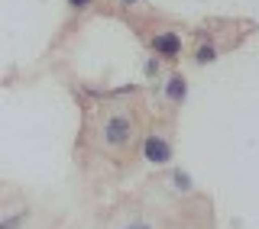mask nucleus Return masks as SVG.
<instances>
[{"mask_svg": "<svg viewBox=\"0 0 259 229\" xmlns=\"http://www.w3.org/2000/svg\"><path fill=\"white\" fill-rule=\"evenodd\" d=\"M133 133H136V120L130 110H110L101 120V142L107 149H123V145H130L133 142Z\"/></svg>", "mask_w": 259, "mask_h": 229, "instance_id": "1", "label": "nucleus"}, {"mask_svg": "<svg viewBox=\"0 0 259 229\" xmlns=\"http://www.w3.org/2000/svg\"><path fill=\"white\" fill-rule=\"evenodd\" d=\"M149 48H152V55H156L159 62H175L178 55H182L185 42H182V36H178V32L162 29V32H156V36L149 39Z\"/></svg>", "mask_w": 259, "mask_h": 229, "instance_id": "2", "label": "nucleus"}, {"mask_svg": "<svg viewBox=\"0 0 259 229\" xmlns=\"http://www.w3.org/2000/svg\"><path fill=\"white\" fill-rule=\"evenodd\" d=\"M91 4H94V0H68V7H71V10H88Z\"/></svg>", "mask_w": 259, "mask_h": 229, "instance_id": "9", "label": "nucleus"}, {"mask_svg": "<svg viewBox=\"0 0 259 229\" xmlns=\"http://www.w3.org/2000/svg\"><path fill=\"white\" fill-rule=\"evenodd\" d=\"M162 94H165L168 103H185V100H188V81H185L182 71H172V75L165 78V87H162Z\"/></svg>", "mask_w": 259, "mask_h": 229, "instance_id": "4", "label": "nucleus"}, {"mask_svg": "<svg viewBox=\"0 0 259 229\" xmlns=\"http://www.w3.org/2000/svg\"><path fill=\"white\" fill-rule=\"evenodd\" d=\"M172 184L178 187V191H191V187H194L191 175H188V171H182V168H178V171H172Z\"/></svg>", "mask_w": 259, "mask_h": 229, "instance_id": "7", "label": "nucleus"}, {"mask_svg": "<svg viewBox=\"0 0 259 229\" xmlns=\"http://www.w3.org/2000/svg\"><path fill=\"white\" fill-rule=\"evenodd\" d=\"M26 210H20V213H10V216H4V219H0V229H20L23 223H26Z\"/></svg>", "mask_w": 259, "mask_h": 229, "instance_id": "6", "label": "nucleus"}, {"mask_svg": "<svg viewBox=\"0 0 259 229\" xmlns=\"http://www.w3.org/2000/svg\"><path fill=\"white\" fill-rule=\"evenodd\" d=\"M217 55H221V48H217L214 42H201L198 48H194V65H214L217 62Z\"/></svg>", "mask_w": 259, "mask_h": 229, "instance_id": "5", "label": "nucleus"}, {"mask_svg": "<svg viewBox=\"0 0 259 229\" xmlns=\"http://www.w3.org/2000/svg\"><path fill=\"white\" fill-rule=\"evenodd\" d=\"M159 71H162V62L156 59V55H149V59H146V65H143V75H146V78H156Z\"/></svg>", "mask_w": 259, "mask_h": 229, "instance_id": "8", "label": "nucleus"}, {"mask_svg": "<svg viewBox=\"0 0 259 229\" xmlns=\"http://www.w3.org/2000/svg\"><path fill=\"white\" fill-rule=\"evenodd\" d=\"M123 229H152L149 223H130V226H123Z\"/></svg>", "mask_w": 259, "mask_h": 229, "instance_id": "11", "label": "nucleus"}, {"mask_svg": "<svg viewBox=\"0 0 259 229\" xmlns=\"http://www.w3.org/2000/svg\"><path fill=\"white\" fill-rule=\"evenodd\" d=\"M143 4V0H120V7H126V10H130V7H140Z\"/></svg>", "mask_w": 259, "mask_h": 229, "instance_id": "10", "label": "nucleus"}, {"mask_svg": "<svg viewBox=\"0 0 259 229\" xmlns=\"http://www.w3.org/2000/svg\"><path fill=\"white\" fill-rule=\"evenodd\" d=\"M140 152H143V158L149 161V165H168L172 161V142H168L162 133H149L143 139V145H140Z\"/></svg>", "mask_w": 259, "mask_h": 229, "instance_id": "3", "label": "nucleus"}]
</instances>
